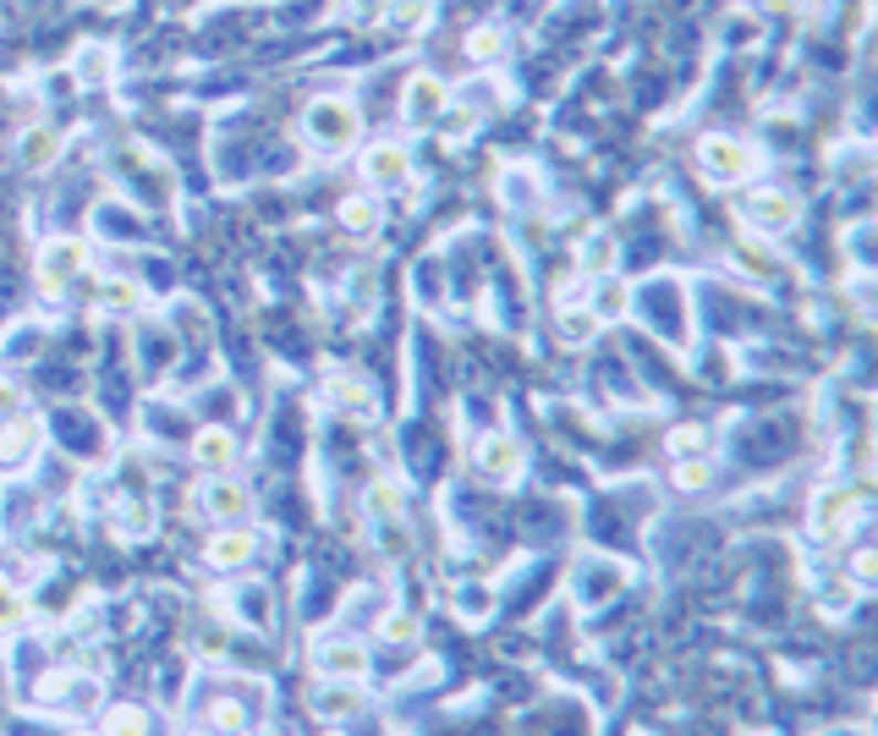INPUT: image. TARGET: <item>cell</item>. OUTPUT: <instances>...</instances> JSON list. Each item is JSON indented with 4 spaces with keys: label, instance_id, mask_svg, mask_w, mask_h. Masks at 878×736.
<instances>
[{
    "label": "cell",
    "instance_id": "1",
    "mask_svg": "<svg viewBox=\"0 0 878 736\" xmlns=\"http://www.w3.org/2000/svg\"><path fill=\"white\" fill-rule=\"evenodd\" d=\"M302 133H307L313 148L341 154V148H352V138H357V111H352L346 100H313L307 116H302Z\"/></svg>",
    "mask_w": 878,
    "mask_h": 736
},
{
    "label": "cell",
    "instance_id": "2",
    "mask_svg": "<svg viewBox=\"0 0 878 736\" xmlns=\"http://www.w3.org/2000/svg\"><path fill=\"white\" fill-rule=\"evenodd\" d=\"M703 170H709L714 182H741V176L752 170V154H746V144H735V138H703Z\"/></svg>",
    "mask_w": 878,
    "mask_h": 736
},
{
    "label": "cell",
    "instance_id": "3",
    "mask_svg": "<svg viewBox=\"0 0 878 736\" xmlns=\"http://www.w3.org/2000/svg\"><path fill=\"white\" fill-rule=\"evenodd\" d=\"M439 111H445V83L429 77V72H418V77L407 83V105H401V116H407L412 127H424V122H435Z\"/></svg>",
    "mask_w": 878,
    "mask_h": 736
},
{
    "label": "cell",
    "instance_id": "4",
    "mask_svg": "<svg viewBox=\"0 0 878 736\" xmlns=\"http://www.w3.org/2000/svg\"><path fill=\"white\" fill-rule=\"evenodd\" d=\"M741 215H746L757 231H785V226L796 220V204H791L785 193H752V198L741 204Z\"/></svg>",
    "mask_w": 878,
    "mask_h": 736
},
{
    "label": "cell",
    "instance_id": "5",
    "mask_svg": "<svg viewBox=\"0 0 878 736\" xmlns=\"http://www.w3.org/2000/svg\"><path fill=\"white\" fill-rule=\"evenodd\" d=\"M363 176H368V182H379V187H390V182H407V148L396 144V138L374 144L368 154H363Z\"/></svg>",
    "mask_w": 878,
    "mask_h": 736
},
{
    "label": "cell",
    "instance_id": "6",
    "mask_svg": "<svg viewBox=\"0 0 878 736\" xmlns=\"http://www.w3.org/2000/svg\"><path fill=\"white\" fill-rule=\"evenodd\" d=\"M17 159H22L28 170L55 165V159H61V133H55V127H28V133L17 138Z\"/></svg>",
    "mask_w": 878,
    "mask_h": 736
},
{
    "label": "cell",
    "instance_id": "7",
    "mask_svg": "<svg viewBox=\"0 0 878 736\" xmlns=\"http://www.w3.org/2000/svg\"><path fill=\"white\" fill-rule=\"evenodd\" d=\"M472 462H478V473H489V478H511V473L522 467V450L511 440H483Z\"/></svg>",
    "mask_w": 878,
    "mask_h": 736
},
{
    "label": "cell",
    "instance_id": "8",
    "mask_svg": "<svg viewBox=\"0 0 878 736\" xmlns=\"http://www.w3.org/2000/svg\"><path fill=\"white\" fill-rule=\"evenodd\" d=\"M192 456H198V467L220 473V467H231V462H237V440H231V435H220V429H209V435H198Z\"/></svg>",
    "mask_w": 878,
    "mask_h": 736
},
{
    "label": "cell",
    "instance_id": "9",
    "mask_svg": "<svg viewBox=\"0 0 878 736\" xmlns=\"http://www.w3.org/2000/svg\"><path fill=\"white\" fill-rule=\"evenodd\" d=\"M77 265H83V248H77V242H50V248H44V270H50V287H61V281H66V276L77 270ZM44 270H39V276H44Z\"/></svg>",
    "mask_w": 878,
    "mask_h": 736
},
{
    "label": "cell",
    "instance_id": "10",
    "mask_svg": "<svg viewBox=\"0 0 878 736\" xmlns=\"http://www.w3.org/2000/svg\"><path fill=\"white\" fill-rule=\"evenodd\" d=\"M330 391H335V407H341V413L374 418V396H368V385H363V380H346V374H341V380H335Z\"/></svg>",
    "mask_w": 878,
    "mask_h": 736
},
{
    "label": "cell",
    "instance_id": "11",
    "mask_svg": "<svg viewBox=\"0 0 878 736\" xmlns=\"http://www.w3.org/2000/svg\"><path fill=\"white\" fill-rule=\"evenodd\" d=\"M248 556H253V533H248V528H231L226 539L209 545V561H215V567H237V561H248Z\"/></svg>",
    "mask_w": 878,
    "mask_h": 736
},
{
    "label": "cell",
    "instance_id": "12",
    "mask_svg": "<svg viewBox=\"0 0 878 736\" xmlns=\"http://www.w3.org/2000/svg\"><path fill=\"white\" fill-rule=\"evenodd\" d=\"M374 220H379L374 198H346V204H341V226H346V231H374Z\"/></svg>",
    "mask_w": 878,
    "mask_h": 736
},
{
    "label": "cell",
    "instance_id": "13",
    "mask_svg": "<svg viewBox=\"0 0 878 736\" xmlns=\"http://www.w3.org/2000/svg\"><path fill=\"white\" fill-rule=\"evenodd\" d=\"M467 55H472V61H494V55H500V28H478V33H467Z\"/></svg>",
    "mask_w": 878,
    "mask_h": 736
},
{
    "label": "cell",
    "instance_id": "14",
    "mask_svg": "<svg viewBox=\"0 0 878 736\" xmlns=\"http://www.w3.org/2000/svg\"><path fill=\"white\" fill-rule=\"evenodd\" d=\"M324 671H335V676H357V671H363V649H324Z\"/></svg>",
    "mask_w": 878,
    "mask_h": 736
},
{
    "label": "cell",
    "instance_id": "15",
    "mask_svg": "<svg viewBox=\"0 0 878 736\" xmlns=\"http://www.w3.org/2000/svg\"><path fill=\"white\" fill-rule=\"evenodd\" d=\"M209 511H215V517H220V511H226V517H231V511H242L237 484H215V489H209Z\"/></svg>",
    "mask_w": 878,
    "mask_h": 736
},
{
    "label": "cell",
    "instance_id": "16",
    "mask_svg": "<svg viewBox=\"0 0 878 736\" xmlns=\"http://www.w3.org/2000/svg\"><path fill=\"white\" fill-rule=\"evenodd\" d=\"M396 506H401V495H396L390 484H374V489H368V511H374V517H390Z\"/></svg>",
    "mask_w": 878,
    "mask_h": 736
},
{
    "label": "cell",
    "instance_id": "17",
    "mask_svg": "<svg viewBox=\"0 0 878 736\" xmlns=\"http://www.w3.org/2000/svg\"><path fill=\"white\" fill-rule=\"evenodd\" d=\"M111 736H144V715H138V709L116 715V721H111Z\"/></svg>",
    "mask_w": 878,
    "mask_h": 736
},
{
    "label": "cell",
    "instance_id": "18",
    "mask_svg": "<svg viewBox=\"0 0 878 736\" xmlns=\"http://www.w3.org/2000/svg\"><path fill=\"white\" fill-rule=\"evenodd\" d=\"M561 335H566V341H587V335H593V319H583V313L572 319V313H566V319H561Z\"/></svg>",
    "mask_w": 878,
    "mask_h": 736
},
{
    "label": "cell",
    "instance_id": "19",
    "mask_svg": "<svg viewBox=\"0 0 878 736\" xmlns=\"http://www.w3.org/2000/svg\"><path fill=\"white\" fill-rule=\"evenodd\" d=\"M676 450H681V456H692V450H703V429H676Z\"/></svg>",
    "mask_w": 878,
    "mask_h": 736
},
{
    "label": "cell",
    "instance_id": "20",
    "mask_svg": "<svg viewBox=\"0 0 878 736\" xmlns=\"http://www.w3.org/2000/svg\"><path fill=\"white\" fill-rule=\"evenodd\" d=\"M698 484H709V467H681V489H698Z\"/></svg>",
    "mask_w": 878,
    "mask_h": 736
},
{
    "label": "cell",
    "instance_id": "21",
    "mask_svg": "<svg viewBox=\"0 0 878 736\" xmlns=\"http://www.w3.org/2000/svg\"><path fill=\"white\" fill-rule=\"evenodd\" d=\"M857 583H874V550L857 556Z\"/></svg>",
    "mask_w": 878,
    "mask_h": 736
},
{
    "label": "cell",
    "instance_id": "22",
    "mask_svg": "<svg viewBox=\"0 0 878 736\" xmlns=\"http://www.w3.org/2000/svg\"><path fill=\"white\" fill-rule=\"evenodd\" d=\"M100 6H105V11H116V6H127V0H100Z\"/></svg>",
    "mask_w": 878,
    "mask_h": 736
}]
</instances>
